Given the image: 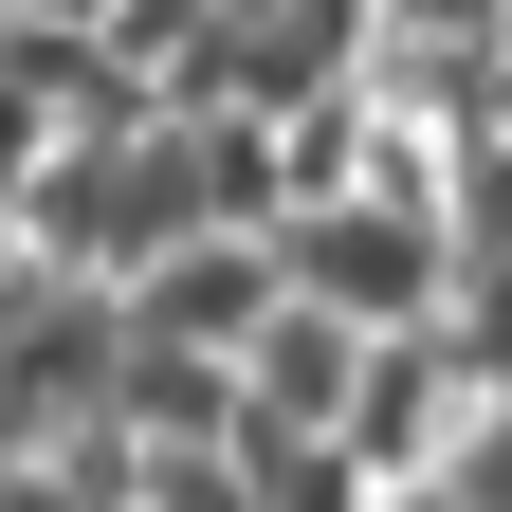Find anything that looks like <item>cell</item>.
Masks as SVG:
<instances>
[{"label":"cell","mask_w":512,"mask_h":512,"mask_svg":"<svg viewBox=\"0 0 512 512\" xmlns=\"http://www.w3.org/2000/svg\"><path fill=\"white\" fill-rule=\"evenodd\" d=\"M55 147H74V128H55V110H37V92H19V74H0V202H19V183H37V165H55Z\"/></svg>","instance_id":"6da1fadb"}]
</instances>
